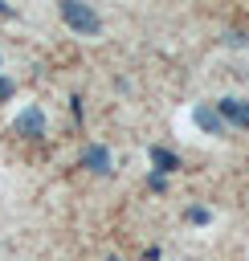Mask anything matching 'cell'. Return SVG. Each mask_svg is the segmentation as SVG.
<instances>
[{"label":"cell","instance_id":"obj_1","mask_svg":"<svg viewBox=\"0 0 249 261\" xmlns=\"http://www.w3.org/2000/svg\"><path fill=\"white\" fill-rule=\"evenodd\" d=\"M57 12H61V20H65L73 33H82V37H98V33H102V16H98L90 4H82V0H61Z\"/></svg>","mask_w":249,"mask_h":261},{"label":"cell","instance_id":"obj_2","mask_svg":"<svg viewBox=\"0 0 249 261\" xmlns=\"http://www.w3.org/2000/svg\"><path fill=\"white\" fill-rule=\"evenodd\" d=\"M216 106V114L225 118V126H249V102L245 98H220V102H212Z\"/></svg>","mask_w":249,"mask_h":261},{"label":"cell","instance_id":"obj_3","mask_svg":"<svg viewBox=\"0 0 249 261\" xmlns=\"http://www.w3.org/2000/svg\"><path fill=\"white\" fill-rule=\"evenodd\" d=\"M12 126H16L24 139H41V135H45V110H41V106H24Z\"/></svg>","mask_w":249,"mask_h":261},{"label":"cell","instance_id":"obj_4","mask_svg":"<svg viewBox=\"0 0 249 261\" xmlns=\"http://www.w3.org/2000/svg\"><path fill=\"white\" fill-rule=\"evenodd\" d=\"M192 122H196L204 135H225V130H229V126H225V118L216 114V106H212V102H200V106L192 110Z\"/></svg>","mask_w":249,"mask_h":261},{"label":"cell","instance_id":"obj_5","mask_svg":"<svg viewBox=\"0 0 249 261\" xmlns=\"http://www.w3.org/2000/svg\"><path fill=\"white\" fill-rule=\"evenodd\" d=\"M82 163H86L94 175H110V171H114V159H110V151H106L102 143H90L86 155H82Z\"/></svg>","mask_w":249,"mask_h":261},{"label":"cell","instance_id":"obj_6","mask_svg":"<svg viewBox=\"0 0 249 261\" xmlns=\"http://www.w3.org/2000/svg\"><path fill=\"white\" fill-rule=\"evenodd\" d=\"M147 159H151L155 175H167V171H176V167H180V159H176L167 147H151V151H147Z\"/></svg>","mask_w":249,"mask_h":261},{"label":"cell","instance_id":"obj_7","mask_svg":"<svg viewBox=\"0 0 249 261\" xmlns=\"http://www.w3.org/2000/svg\"><path fill=\"white\" fill-rule=\"evenodd\" d=\"M188 220H192V224H208V220H212V212H208L204 204H192V208H188Z\"/></svg>","mask_w":249,"mask_h":261},{"label":"cell","instance_id":"obj_8","mask_svg":"<svg viewBox=\"0 0 249 261\" xmlns=\"http://www.w3.org/2000/svg\"><path fill=\"white\" fill-rule=\"evenodd\" d=\"M12 94H16V86H12V77H4V73H0V102H8Z\"/></svg>","mask_w":249,"mask_h":261},{"label":"cell","instance_id":"obj_9","mask_svg":"<svg viewBox=\"0 0 249 261\" xmlns=\"http://www.w3.org/2000/svg\"><path fill=\"white\" fill-rule=\"evenodd\" d=\"M147 184H151L155 192H163V188H167V175H155V171H151V179H147Z\"/></svg>","mask_w":249,"mask_h":261},{"label":"cell","instance_id":"obj_10","mask_svg":"<svg viewBox=\"0 0 249 261\" xmlns=\"http://www.w3.org/2000/svg\"><path fill=\"white\" fill-rule=\"evenodd\" d=\"M229 45H249V33H229Z\"/></svg>","mask_w":249,"mask_h":261},{"label":"cell","instance_id":"obj_11","mask_svg":"<svg viewBox=\"0 0 249 261\" xmlns=\"http://www.w3.org/2000/svg\"><path fill=\"white\" fill-rule=\"evenodd\" d=\"M0 12H12V8H8V4H4V0H0Z\"/></svg>","mask_w":249,"mask_h":261},{"label":"cell","instance_id":"obj_12","mask_svg":"<svg viewBox=\"0 0 249 261\" xmlns=\"http://www.w3.org/2000/svg\"><path fill=\"white\" fill-rule=\"evenodd\" d=\"M106 261H122V257H106Z\"/></svg>","mask_w":249,"mask_h":261}]
</instances>
